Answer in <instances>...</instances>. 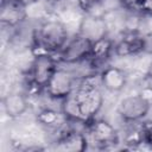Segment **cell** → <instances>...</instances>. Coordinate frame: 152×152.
Masks as SVG:
<instances>
[{"label":"cell","mask_w":152,"mask_h":152,"mask_svg":"<svg viewBox=\"0 0 152 152\" xmlns=\"http://www.w3.org/2000/svg\"><path fill=\"white\" fill-rule=\"evenodd\" d=\"M70 34L65 23L59 19H44L34 28L32 56L42 53L57 55L69 40Z\"/></svg>","instance_id":"1"},{"label":"cell","mask_w":152,"mask_h":152,"mask_svg":"<svg viewBox=\"0 0 152 152\" xmlns=\"http://www.w3.org/2000/svg\"><path fill=\"white\" fill-rule=\"evenodd\" d=\"M77 80V76L70 68H63L58 65L49 83L46 84L44 94L52 100L62 102L64 99L72 94L76 88Z\"/></svg>","instance_id":"2"},{"label":"cell","mask_w":152,"mask_h":152,"mask_svg":"<svg viewBox=\"0 0 152 152\" xmlns=\"http://www.w3.org/2000/svg\"><path fill=\"white\" fill-rule=\"evenodd\" d=\"M59 62L56 55L52 53H42L32 57V62L28 66V83L45 89L51 76L58 68Z\"/></svg>","instance_id":"3"},{"label":"cell","mask_w":152,"mask_h":152,"mask_svg":"<svg viewBox=\"0 0 152 152\" xmlns=\"http://www.w3.org/2000/svg\"><path fill=\"white\" fill-rule=\"evenodd\" d=\"M89 144L99 148H109L119 144V133L116 128L104 119H93L87 124L86 131Z\"/></svg>","instance_id":"4"},{"label":"cell","mask_w":152,"mask_h":152,"mask_svg":"<svg viewBox=\"0 0 152 152\" xmlns=\"http://www.w3.org/2000/svg\"><path fill=\"white\" fill-rule=\"evenodd\" d=\"M91 43L93 42L90 39L76 32L69 38L64 48L56 55L59 64L63 63L66 65H72L89 58Z\"/></svg>","instance_id":"5"},{"label":"cell","mask_w":152,"mask_h":152,"mask_svg":"<svg viewBox=\"0 0 152 152\" xmlns=\"http://www.w3.org/2000/svg\"><path fill=\"white\" fill-rule=\"evenodd\" d=\"M150 109L151 106L138 93L124 97L118 106V113L120 118L127 124L140 122L147 116Z\"/></svg>","instance_id":"6"},{"label":"cell","mask_w":152,"mask_h":152,"mask_svg":"<svg viewBox=\"0 0 152 152\" xmlns=\"http://www.w3.org/2000/svg\"><path fill=\"white\" fill-rule=\"evenodd\" d=\"M146 50V37L139 32H124L122 38L114 44V55L121 58L137 57Z\"/></svg>","instance_id":"7"},{"label":"cell","mask_w":152,"mask_h":152,"mask_svg":"<svg viewBox=\"0 0 152 152\" xmlns=\"http://www.w3.org/2000/svg\"><path fill=\"white\" fill-rule=\"evenodd\" d=\"M77 32L91 42L109 34L104 17L95 14H83L80 20Z\"/></svg>","instance_id":"8"},{"label":"cell","mask_w":152,"mask_h":152,"mask_svg":"<svg viewBox=\"0 0 152 152\" xmlns=\"http://www.w3.org/2000/svg\"><path fill=\"white\" fill-rule=\"evenodd\" d=\"M100 81L103 89H106L108 93L115 94L126 88L128 76L124 69L109 65L100 71Z\"/></svg>","instance_id":"9"},{"label":"cell","mask_w":152,"mask_h":152,"mask_svg":"<svg viewBox=\"0 0 152 152\" xmlns=\"http://www.w3.org/2000/svg\"><path fill=\"white\" fill-rule=\"evenodd\" d=\"M0 19L2 25L17 27L27 19L26 8L18 0H1Z\"/></svg>","instance_id":"10"},{"label":"cell","mask_w":152,"mask_h":152,"mask_svg":"<svg viewBox=\"0 0 152 152\" xmlns=\"http://www.w3.org/2000/svg\"><path fill=\"white\" fill-rule=\"evenodd\" d=\"M2 106L6 115L11 119L21 116L30 107V101L25 93L11 91L2 99Z\"/></svg>","instance_id":"11"},{"label":"cell","mask_w":152,"mask_h":152,"mask_svg":"<svg viewBox=\"0 0 152 152\" xmlns=\"http://www.w3.org/2000/svg\"><path fill=\"white\" fill-rule=\"evenodd\" d=\"M114 44L115 43L109 34L99 38L91 43L89 59L96 68L104 64L110 58L112 53H114Z\"/></svg>","instance_id":"12"},{"label":"cell","mask_w":152,"mask_h":152,"mask_svg":"<svg viewBox=\"0 0 152 152\" xmlns=\"http://www.w3.org/2000/svg\"><path fill=\"white\" fill-rule=\"evenodd\" d=\"M65 116L62 113V110H57L55 108L51 107H43L38 110L37 115H36V120L37 122L46 128H57L58 126H61L64 121H65Z\"/></svg>","instance_id":"13"},{"label":"cell","mask_w":152,"mask_h":152,"mask_svg":"<svg viewBox=\"0 0 152 152\" xmlns=\"http://www.w3.org/2000/svg\"><path fill=\"white\" fill-rule=\"evenodd\" d=\"M102 1L103 0H76V6L83 14L97 15L96 10H101L103 13H106L102 6Z\"/></svg>","instance_id":"14"},{"label":"cell","mask_w":152,"mask_h":152,"mask_svg":"<svg viewBox=\"0 0 152 152\" xmlns=\"http://www.w3.org/2000/svg\"><path fill=\"white\" fill-rule=\"evenodd\" d=\"M142 134H144V144L152 148V121H146L141 124Z\"/></svg>","instance_id":"15"},{"label":"cell","mask_w":152,"mask_h":152,"mask_svg":"<svg viewBox=\"0 0 152 152\" xmlns=\"http://www.w3.org/2000/svg\"><path fill=\"white\" fill-rule=\"evenodd\" d=\"M138 94L152 107V83L148 82L146 86H141L139 91H138Z\"/></svg>","instance_id":"16"},{"label":"cell","mask_w":152,"mask_h":152,"mask_svg":"<svg viewBox=\"0 0 152 152\" xmlns=\"http://www.w3.org/2000/svg\"><path fill=\"white\" fill-rule=\"evenodd\" d=\"M145 78H146L150 83H152V61L150 62V64H148V66H147V69H146Z\"/></svg>","instance_id":"17"},{"label":"cell","mask_w":152,"mask_h":152,"mask_svg":"<svg viewBox=\"0 0 152 152\" xmlns=\"http://www.w3.org/2000/svg\"><path fill=\"white\" fill-rule=\"evenodd\" d=\"M19 2H21L24 6H27V5H30V4H32V2H34V1H37V0H18Z\"/></svg>","instance_id":"18"},{"label":"cell","mask_w":152,"mask_h":152,"mask_svg":"<svg viewBox=\"0 0 152 152\" xmlns=\"http://www.w3.org/2000/svg\"><path fill=\"white\" fill-rule=\"evenodd\" d=\"M150 52L152 53V44H151V46H150Z\"/></svg>","instance_id":"19"}]
</instances>
